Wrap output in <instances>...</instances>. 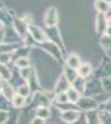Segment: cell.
Masks as SVG:
<instances>
[{"mask_svg":"<svg viewBox=\"0 0 111 124\" xmlns=\"http://www.w3.org/2000/svg\"><path fill=\"white\" fill-rule=\"evenodd\" d=\"M39 47H41L49 57L56 60L57 62H60V63H62V61L64 62V57H63V52H64V51L60 48L57 44H54L53 41L47 40L46 42L39 45Z\"/></svg>","mask_w":111,"mask_h":124,"instance_id":"obj_1","label":"cell"},{"mask_svg":"<svg viewBox=\"0 0 111 124\" xmlns=\"http://www.w3.org/2000/svg\"><path fill=\"white\" fill-rule=\"evenodd\" d=\"M28 104L33 106L35 108H37V107H51L52 106V99L46 94V92L38 89V91L32 92L31 99H30V102L27 101V106Z\"/></svg>","mask_w":111,"mask_h":124,"instance_id":"obj_2","label":"cell"},{"mask_svg":"<svg viewBox=\"0 0 111 124\" xmlns=\"http://www.w3.org/2000/svg\"><path fill=\"white\" fill-rule=\"evenodd\" d=\"M99 106H100V102H98L96 98L89 97V96H83L80 98V101L78 102V104L75 106V108L83 113H88L91 110H99Z\"/></svg>","mask_w":111,"mask_h":124,"instance_id":"obj_3","label":"cell"},{"mask_svg":"<svg viewBox=\"0 0 111 124\" xmlns=\"http://www.w3.org/2000/svg\"><path fill=\"white\" fill-rule=\"evenodd\" d=\"M103 93H104V89H103L100 78L86 79V86H85V91H84V96H89V97L96 98L98 96L103 94Z\"/></svg>","mask_w":111,"mask_h":124,"instance_id":"obj_4","label":"cell"},{"mask_svg":"<svg viewBox=\"0 0 111 124\" xmlns=\"http://www.w3.org/2000/svg\"><path fill=\"white\" fill-rule=\"evenodd\" d=\"M43 23H45L47 29H52V27H57L58 26L59 13H58V9L56 6L47 8V10L45 11V15H43Z\"/></svg>","mask_w":111,"mask_h":124,"instance_id":"obj_5","label":"cell"},{"mask_svg":"<svg viewBox=\"0 0 111 124\" xmlns=\"http://www.w3.org/2000/svg\"><path fill=\"white\" fill-rule=\"evenodd\" d=\"M83 116H84L83 112H80V110L77 109V108H69V109H65V110L59 112V119L62 120L63 123H65V124L77 123Z\"/></svg>","mask_w":111,"mask_h":124,"instance_id":"obj_6","label":"cell"},{"mask_svg":"<svg viewBox=\"0 0 111 124\" xmlns=\"http://www.w3.org/2000/svg\"><path fill=\"white\" fill-rule=\"evenodd\" d=\"M28 35L32 37L33 42H36L38 45L46 42V41L48 40V36H47L46 31L43 29H41L39 26H37V25H33V24L28 26Z\"/></svg>","mask_w":111,"mask_h":124,"instance_id":"obj_7","label":"cell"},{"mask_svg":"<svg viewBox=\"0 0 111 124\" xmlns=\"http://www.w3.org/2000/svg\"><path fill=\"white\" fill-rule=\"evenodd\" d=\"M70 87H72V83L65 78V76L60 72V75L58 76V78L56 79V83L53 86V94H57V93H62V92H67Z\"/></svg>","mask_w":111,"mask_h":124,"instance_id":"obj_8","label":"cell"},{"mask_svg":"<svg viewBox=\"0 0 111 124\" xmlns=\"http://www.w3.org/2000/svg\"><path fill=\"white\" fill-rule=\"evenodd\" d=\"M13 29L16 31V34L20 36V37H25L26 35H28V26L21 17H14L13 20Z\"/></svg>","mask_w":111,"mask_h":124,"instance_id":"obj_9","label":"cell"},{"mask_svg":"<svg viewBox=\"0 0 111 124\" xmlns=\"http://www.w3.org/2000/svg\"><path fill=\"white\" fill-rule=\"evenodd\" d=\"M109 24H107V15L105 14H96L95 17V31L96 34L103 36L105 34V31L107 30Z\"/></svg>","mask_w":111,"mask_h":124,"instance_id":"obj_10","label":"cell"},{"mask_svg":"<svg viewBox=\"0 0 111 124\" xmlns=\"http://www.w3.org/2000/svg\"><path fill=\"white\" fill-rule=\"evenodd\" d=\"M47 36H48V40L53 41L54 44H57L60 48H62L63 51H65V46H64V42L62 40V36H60V32L58 27H52V29H47Z\"/></svg>","mask_w":111,"mask_h":124,"instance_id":"obj_11","label":"cell"},{"mask_svg":"<svg viewBox=\"0 0 111 124\" xmlns=\"http://www.w3.org/2000/svg\"><path fill=\"white\" fill-rule=\"evenodd\" d=\"M83 63L80 56L75 52H70L64 57V65L68 66L69 68H73V70H78L80 67V65Z\"/></svg>","mask_w":111,"mask_h":124,"instance_id":"obj_12","label":"cell"},{"mask_svg":"<svg viewBox=\"0 0 111 124\" xmlns=\"http://www.w3.org/2000/svg\"><path fill=\"white\" fill-rule=\"evenodd\" d=\"M96 73L100 77H104V76H111V58L105 57L101 60L100 65L98 67Z\"/></svg>","mask_w":111,"mask_h":124,"instance_id":"obj_13","label":"cell"},{"mask_svg":"<svg viewBox=\"0 0 111 124\" xmlns=\"http://www.w3.org/2000/svg\"><path fill=\"white\" fill-rule=\"evenodd\" d=\"M15 94H16V88L14 87V85L9 81H5L3 86V91H1V96L11 103V99L14 98Z\"/></svg>","mask_w":111,"mask_h":124,"instance_id":"obj_14","label":"cell"},{"mask_svg":"<svg viewBox=\"0 0 111 124\" xmlns=\"http://www.w3.org/2000/svg\"><path fill=\"white\" fill-rule=\"evenodd\" d=\"M77 72H78L79 77H82L84 79H88L94 73V67H93L91 63H89V62H83V63L80 65V67L77 70Z\"/></svg>","mask_w":111,"mask_h":124,"instance_id":"obj_15","label":"cell"},{"mask_svg":"<svg viewBox=\"0 0 111 124\" xmlns=\"http://www.w3.org/2000/svg\"><path fill=\"white\" fill-rule=\"evenodd\" d=\"M94 8L98 14L109 15L111 13V4L105 1V0H94Z\"/></svg>","mask_w":111,"mask_h":124,"instance_id":"obj_16","label":"cell"},{"mask_svg":"<svg viewBox=\"0 0 111 124\" xmlns=\"http://www.w3.org/2000/svg\"><path fill=\"white\" fill-rule=\"evenodd\" d=\"M65 93H67L68 101H69V103H70L72 106H77V104H78V102L80 101V98L83 97L82 93H80L79 91H77L75 88H73V87H70Z\"/></svg>","mask_w":111,"mask_h":124,"instance_id":"obj_17","label":"cell"},{"mask_svg":"<svg viewBox=\"0 0 111 124\" xmlns=\"http://www.w3.org/2000/svg\"><path fill=\"white\" fill-rule=\"evenodd\" d=\"M14 67L17 70H21V68H27V67H31L32 66V62H31V57L30 56H25V57H19L14 61Z\"/></svg>","mask_w":111,"mask_h":124,"instance_id":"obj_18","label":"cell"},{"mask_svg":"<svg viewBox=\"0 0 111 124\" xmlns=\"http://www.w3.org/2000/svg\"><path fill=\"white\" fill-rule=\"evenodd\" d=\"M99 44H100V46H101V48L105 51V54L107 55V57L111 58V37H109L106 35L100 36Z\"/></svg>","mask_w":111,"mask_h":124,"instance_id":"obj_19","label":"cell"},{"mask_svg":"<svg viewBox=\"0 0 111 124\" xmlns=\"http://www.w3.org/2000/svg\"><path fill=\"white\" fill-rule=\"evenodd\" d=\"M27 101H28V98H25V97H22V96H20V94L16 93V94L14 96V98L11 99V107L14 109H21L25 106H27Z\"/></svg>","mask_w":111,"mask_h":124,"instance_id":"obj_20","label":"cell"},{"mask_svg":"<svg viewBox=\"0 0 111 124\" xmlns=\"http://www.w3.org/2000/svg\"><path fill=\"white\" fill-rule=\"evenodd\" d=\"M85 122L86 124H101L100 123V116H99V110H91L84 113Z\"/></svg>","mask_w":111,"mask_h":124,"instance_id":"obj_21","label":"cell"},{"mask_svg":"<svg viewBox=\"0 0 111 124\" xmlns=\"http://www.w3.org/2000/svg\"><path fill=\"white\" fill-rule=\"evenodd\" d=\"M14 76V72L13 70L10 68L7 65H3V63H0V78L4 79V81H11Z\"/></svg>","mask_w":111,"mask_h":124,"instance_id":"obj_22","label":"cell"},{"mask_svg":"<svg viewBox=\"0 0 111 124\" xmlns=\"http://www.w3.org/2000/svg\"><path fill=\"white\" fill-rule=\"evenodd\" d=\"M62 73L65 76V78L70 82V83H73V82L79 77L78 76V72H77V70H73V68H69L68 66H65V65H63V71H62Z\"/></svg>","mask_w":111,"mask_h":124,"instance_id":"obj_23","label":"cell"},{"mask_svg":"<svg viewBox=\"0 0 111 124\" xmlns=\"http://www.w3.org/2000/svg\"><path fill=\"white\" fill-rule=\"evenodd\" d=\"M35 116L39 117L45 120H47L49 117H51V107H37L35 108Z\"/></svg>","mask_w":111,"mask_h":124,"instance_id":"obj_24","label":"cell"},{"mask_svg":"<svg viewBox=\"0 0 111 124\" xmlns=\"http://www.w3.org/2000/svg\"><path fill=\"white\" fill-rule=\"evenodd\" d=\"M16 93L20 94V96H22V97H25V98H28L30 94H32V89H31V87H30V85L27 83V82H25V83L20 85L16 88Z\"/></svg>","mask_w":111,"mask_h":124,"instance_id":"obj_25","label":"cell"},{"mask_svg":"<svg viewBox=\"0 0 111 124\" xmlns=\"http://www.w3.org/2000/svg\"><path fill=\"white\" fill-rule=\"evenodd\" d=\"M20 45H21V44H20ZM20 45L19 44H6V42L0 44V55H3V54H14L15 50Z\"/></svg>","mask_w":111,"mask_h":124,"instance_id":"obj_26","label":"cell"},{"mask_svg":"<svg viewBox=\"0 0 111 124\" xmlns=\"http://www.w3.org/2000/svg\"><path fill=\"white\" fill-rule=\"evenodd\" d=\"M19 71V75L25 82H28V79L31 78L35 73V68L31 66V67H27V68H21V70H17Z\"/></svg>","mask_w":111,"mask_h":124,"instance_id":"obj_27","label":"cell"},{"mask_svg":"<svg viewBox=\"0 0 111 124\" xmlns=\"http://www.w3.org/2000/svg\"><path fill=\"white\" fill-rule=\"evenodd\" d=\"M85 86H86V79H84V78H82V77H78V78L73 82V83H72V87L75 88L77 91H79L83 96H84Z\"/></svg>","mask_w":111,"mask_h":124,"instance_id":"obj_28","label":"cell"},{"mask_svg":"<svg viewBox=\"0 0 111 124\" xmlns=\"http://www.w3.org/2000/svg\"><path fill=\"white\" fill-rule=\"evenodd\" d=\"M100 81H101V86H103L104 92H106V93H111V76L100 77Z\"/></svg>","mask_w":111,"mask_h":124,"instance_id":"obj_29","label":"cell"},{"mask_svg":"<svg viewBox=\"0 0 111 124\" xmlns=\"http://www.w3.org/2000/svg\"><path fill=\"white\" fill-rule=\"evenodd\" d=\"M99 116H100V123L101 124H111V113L99 110Z\"/></svg>","mask_w":111,"mask_h":124,"instance_id":"obj_30","label":"cell"},{"mask_svg":"<svg viewBox=\"0 0 111 124\" xmlns=\"http://www.w3.org/2000/svg\"><path fill=\"white\" fill-rule=\"evenodd\" d=\"M0 63L3 65H10V63H14V57L13 54H3L0 55Z\"/></svg>","mask_w":111,"mask_h":124,"instance_id":"obj_31","label":"cell"},{"mask_svg":"<svg viewBox=\"0 0 111 124\" xmlns=\"http://www.w3.org/2000/svg\"><path fill=\"white\" fill-rule=\"evenodd\" d=\"M99 110L111 113V98H107V99H105L104 102L100 103V106H99Z\"/></svg>","mask_w":111,"mask_h":124,"instance_id":"obj_32","label":"cell"},{"mask_svg":"<svg viewBox=\"0 0 111 124\" xmlns=\"http://www.w3.org/2000/svg\"><path fill=\"white\" fill-rule=\"evenodd\" d=\"M10 119V110L0 109V124H6Z\"/></svg>","mask_w":111,"mask_h":124,"instance_id":"obj_33","label":"cell"},{"mask_svg":"<svg viewBox=\"0 0 111 124\" xmlns=\"http://www.w3.org/2000/svg\"><path fill=\"white\" fill-rule=\"evenodd\" d=\"M21 19L24 20V21L27 24V25H32V21H33V16L30 14V13H25L22 16H21Z\"/></svg>","mask_w":111,"mask_h":124,"instance_id":"obj_34","label":"cell"},{"mask_svg":"<svg viewBox=\"0 0 111 124\" xmlns=\"http://www.w3.org/2000/svg\"><path fill=\"white\" fill-rule=\"evenodd\" d=\"M11 104L9 101H6L3 96H0V109H7L9 110V106Z\"/></svg>","mask_w":111,"mask_h":124,"instance_id":"obj_35","label":"cell"},{"mask_svg":"<svg viewBox=\"0 0 111 124\" xmlns=\"http://www.w3.org/2000/svg\"><path fill=\"white\" fill-rule=\"evenodd\" d=\"M30 124H46V120L42 119V118H39V117H33L31 119V122H30Z\"/></svg>","mask_w":111,"mask_h":124,"instance_id":"obj_36","label":"cell"},{"mask_svg":"<svg viewBox=\"0 0 111 124\" xmlns=\"http://www.w3.org/2000/svg\"><path fill=\"white\" fill-rule=\"evenodd\" d=\"M104 35H106V36H109V37H111V27H110V26L107 27V30L105 31V34H104Z\"/></svg>","mask_w":111,"mask_h":124,"instance_id":"obj_37","label":"cell"},{"mask_svg":"<svg viewBox=\"0 0 111 124\" xmlns=\"http://www.w3.org/2000/svg\"><path fill=\"white\" fill-rule=\"evenodd\" d=\"M4 79H1L0 78V96H1V91H3V86H4Z\"/></svg>","mask_w":111,"mask_h":124,"instance_id":"obj_38","label":"cell"},{"mask_svg":"<svg viewBox=\"0 0 111 124\" xmlns=\"http://www.w3.org/2000/svg\"><path fill=\"white\" fill-rule=\"evenodd\" d=\"M107 24H109V26L111 27V15H107Z\"/></svg>","mask_w":111,"mask_h":124,"instance_id":"obj_39","label":"cell"},{"mask_svg":"<svg viewBox=\"0 0 111 124\" xmlns=\"http://www.w3.org/2000/svg\"><path fill=\"white\" fill-rule=\"evenodd\" d=\"M5 27H6V26H5V25H4L3 23H0V31H1V30H4Z\"/></svg>","mask_w":111,"mask_h":124,"instance_id":"obj_40","label":"cell"},{"mask_svg":"<svg viewBox=\"0 0 111 124\" xmlns=\"http://www.w3.org/2000/svg\"><path fill=\"white\" fill-rule=\"evenodd\" d=\"M105 1H107V3H110V4H111V0H105Z\"/></svg>","mask_w":111,"mask_h":124,"instance_id":"obj_41","label":"cell"},{"mask_svg":"<svg viewBox=\"0 0 111 124\" xmlns=\"http://www.w3.org/2000/svg\"><path fill=\"white\" fill-rule=\"evenodd\" d=\"M0 5H3V4H0Z\"/></svg>","mask_w":111,"mask_h":124,"instance_id":"obj_42","label":"cell"}]
</instances>
